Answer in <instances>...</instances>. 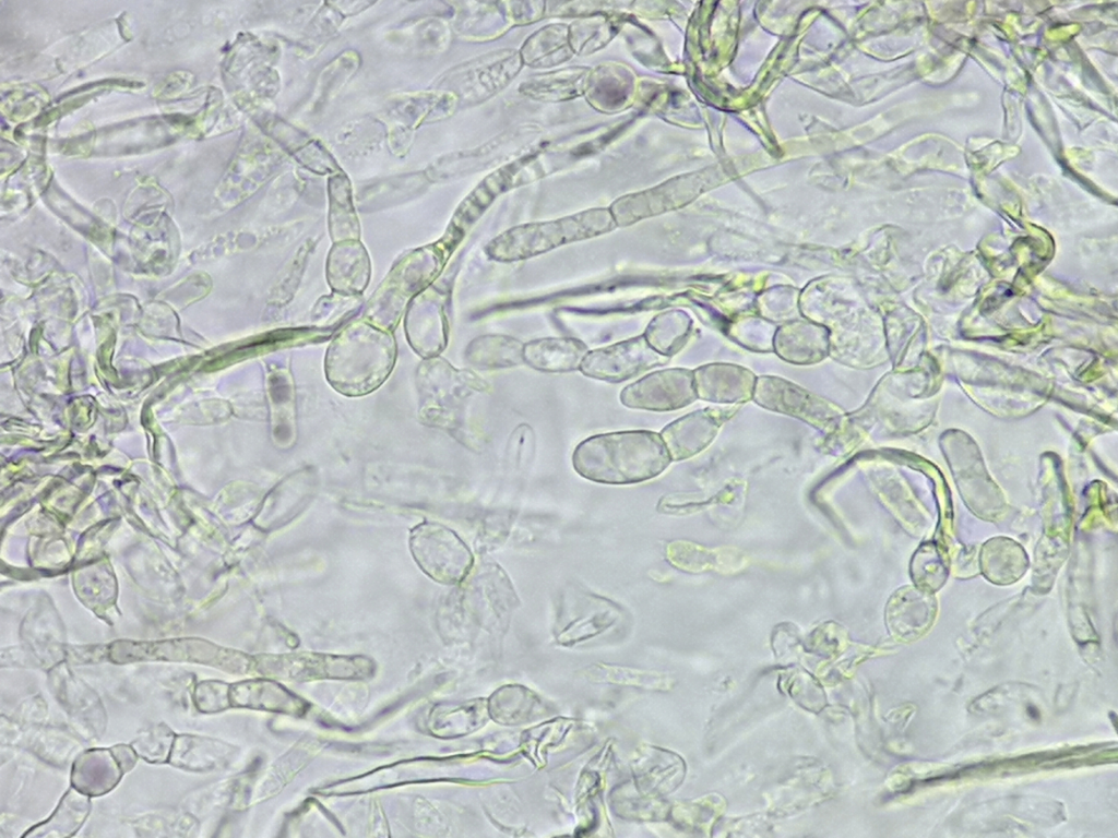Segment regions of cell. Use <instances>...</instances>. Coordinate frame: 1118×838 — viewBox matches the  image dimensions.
<instances>
[{"instance_id": "obj_1", "label": "cell", "mask_w": 1118, "mask_h": 838, "mask_svg": "<svg viewBox=\"0 0 1118 838\" xmlns=\"http://www.w3.org/2000/svg\"><path fill=\"white\" fill-rule=\"evenodd\" d=\"M661 435L646 430L592 435L576 445L574 470L606 484L638 483L661 475L670 464Z\"/></svg>"}, {"instance_id": "obj_2", "label": "cell", "mask_w": 1118, "mask_h": 838, "mask_svg": "<svg viewBox=\"0 0 1118 838\" xmlns=\"http://www.w3.org/2000/svg\"><path fill=\"white\" fill-rule=\"evenodd\" d=\"M396 357L393 335L366 321L353 322L331 342L325 374L331 386L346 396L377 390L391 373Z\"/></svg>"}, {"instance_id": "obj_3", "label": "cell", "mask_w": 1118, "mask_h": 838, "mask_svg": "<svg viewBox=\"0 0 1118 838\" xmlns=\"http://www.w3.org/2000/svg\"><path fill=\"white\" fill-rule=\"evenodd\" d=\"M616 226L609 210H588L556 220L513 227L490 241L486 252L498 262H518L606 234Z\"/></svg>"}, {"instance_id": "obj_4", "label": "cell", "mask_w": 1118, "mask_h": 838, "mask_svg": "<svg viewBox=\"0 0 1118 838\" xmlns=\"http://www.w3.org/2000/svg\"><path fill=\"white\" fill-rule=\"evenodd\" d=\"M412 555L430 578L445 585L461 583L469 573L474 556L465 542L438 523H421L409 536Z\"/></svg>"}, {"instance_id": "obj_5", "label": "cell", "mask_w": 1118, "mask_h": 838, "mask_svg": "<svg viewBox=\"0 0 1118 838\" xmlns=\"http://www.w3.org/2000/svg\"><path fill=\"white\" fill-rule=\"evenodd\" d=\"M661 363L662 357L641 335L590 350L581 363L580 371L592 379L618 383Z\"/></svg>"}, {"instance_id": "obj_6", "label": "cell", "mask_w": 1118, "mask_h": 838, "mask_svg": "<svg viewBox=\"0 0 1118 838\" xmlns=\"http://www.w3.org/2000/svg\"><path fill=\"white\" fill-rule=\"evenodd\" d=\"M693 392L688 375L680 370H663L647 374L627 385L620 402L628 408L668 411L688 405Z\"/></svg>"}, {"instance_id": "obj_7", "label": "cell", "mask_w": 1118, "mask_h": 838, "mask_svg": "<svg viewBox=\"0 0 1118 838\" xmlns=\"http://www.w3.org/2000/svg\"><path fill=\"white\" fill-rule=\"evenodd\" d=\"M935 616V598L927 591L911 587L899 590L887 608L888 626L896 638L903 641H914L924 635Z\"/></svg>"}, {"instance_id": "obj_8", "label": "cell", "mask_w": 1118, "mask_h": 838, "mask_svg": "<svg viewBox=\"0 0 1118 838\" xmlns=\"http://www.w3.org/2000/svg\"><path fill=\"white\" fill-rule=\"evenodd\" d=\"M580 339L570 337H545L524 344L523 360L528 367L549 373L580 370L588 352Z\"/></svg>"}, {"instance_id": "obj_9", "label": "cell", "mask_w": 1118, "mask_h": 838, "mask_svg": "<svg viewBox=\"0 0 1118 838\" xmlns=\"http://www.w3.org/2000/svg\"><path fill=\"white\" fill-rule=\"evenodd\" d=\"M326 277L338 294L362 292L370 277V263L364 248L357 244L335 247L328 260Z\"/></svg>"}, {"instance_id": "obj_10", "label": "cell", "mask_w": 1118, "mask_h": 838, "mask_svg": "<svg viewBox=\"0 0 1118 838\" xmlns=\"http://www.w3.org/2000/svg\"><path fill=\"white\" fill-rule=\"evenodd\" d=\"M716 430L714 420L697 412L665 427L661 438L670 459L681 460L701 452L714 438Z\"/></svg>"}, {"instance_id": "obj_11", "label": "cell", "mask_w": 1118, "mask_h": 838, "mask_svg": "<svg viewBox=\"0 0 1118 838\" xmlns=\"http://www.w3.org/2000/svg\"><path fill=\"white\" fill-rule=\"evenodd\" d=\"M122 771L114 753L90 750L75 761L72 785L86 795H100L116 786Z\"/></svg>"}, {"instance_id": "obj_12", "label": "cell", "mask_w": 1118, "mask_h": 838, "mask_svg": "<svg viewBox=\"0 0 1118 838\" xmlns=\"http://www.w3.org/2000/svg\"><path fill=\"white\" fill-rule=\"evenodd\" d=\"M437 273L438 263L436 262L426 264L419 271L412 270V265L409 263L402 264L396 271L391 273L386 283L379 288L378 295L373 299L381 300L389 297V318L386 328L399 322L400 315L407 300L412 295L425 287Z\"/></svg>"}, {"instance_id": "obj_13", "label": "cell", "mask_w": 1118, "mask_h": 838, "mask_svg": "<svg viewBox=\"0 0 1118 838\" xmlns=\"http://www.w3.org/2000/svg\"><path fill=\"white\" fill-rule=\"evenodd\" d=\"M524 344L507 335H484L474 339L467 348L471 364L480 370L502 369L524 363Z\"/></svg>"}, {"instance_id": "obj_14", "label": "cell", "mask_w": 1118, "mask_h": 838, "mask_svg": "<svg viewBox=\"0 0 1118 838\" xmlns=\"http://www.w3.org/2000/svg\"><path fill=\"white\" fill-rule=\"evenodd\" d=\"M85 795L80 791L70 790L53 815L43 826L48 829L53 826L52 829L59 830L61 836V831H67V835H71L72 830L74 831L81 826L88 813L90 802Z\"/></svg>"}, {"instance_id": "obj_15", "label": "cell", "mask_w": 1118, "mask_h": 838, "mask_svg": "<svg viewBox=\"0 0 1118 838\" xmlns=\"http://www.w3.org/2000/svg\"><path fill=\"white\" fill-rule=\"evenodd\" d=\"M114 750L115 751H112V753L116 759L118 761L120 767L123 768L122 770H128L132 768L136 758L132 750H130L128 746L121 745L116 746Z\"/></svg>"}]
</instances>
